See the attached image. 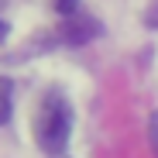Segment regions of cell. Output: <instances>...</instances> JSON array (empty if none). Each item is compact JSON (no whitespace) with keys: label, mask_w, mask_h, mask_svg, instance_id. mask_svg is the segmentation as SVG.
I'll return each mask as SVG.
<instances>
[{"label":"cell","mask_w":158,"mask_h":158,"mask_svg":"<svg viewBox=\"0 0 158 158\" xmlns=\"http://www.w3.org/2000/svg\"><path fill=\"white\" fill-rule=\"evenodd\" d=\"M7 31H10V28H7V21H0V41L7 38Z\"/></svg>","instance_id":"52a82bcc"},{"label":"cell","mask_w":158,"mask_h":158,"mask_svg":"<svg viewBox=\"0 0 158 158\" xmlns=\"http://www.w3.org/2000/svg\"><path fill=\"white\" fill-rule=\"evenodd\" d=\"M72 134V103L65 100L62 89H48L35 110V141L41 144L45 155L59 158L69 144Z\"/></svg>","instance_id":"6da1fadb"},{"label":"cell","mask_w":158,"mask_h":158,"mask_svg":"<svg viewBox=\"0 0 158 158\" xmlns=\"http://www.w3.org/2000/svg\"><path fill=\"white\" fill-rule=\"evenodd\" d=\"M144 24L148 28H158V0H151V7L144 10Z\"/></svg>","instance_id":"8992f818"},{"label":"cell","mask_w":158,"mask_h":158,"mask_svg":"<svg viewBox=\"0 0 158 158\" xmlns=\"http://www.w3.org/2000/svg\"><path fill=\"white\" fill-rule=\"evenodd\" d=\"M10 114H14V83L0 76V124H7Z\"/></svg>","instance_id":"3957f363"},{"label":"cell","mask_w":158,"mask_h":158,"mask_svg":"<svg viewBox=\"0 0 158 158\" xmlns=\"http://www.w3.org/2000/svg\"><path fill=\"white\" fill-rule=\"evenodd\" d=\"M100 31H103V28H100V21H96V17H89V14H72V17H65V24H62V31H59V35H62L65 45L79 48V45L93 41Z\"/></svg>","instance_id":"7a4b0ae2"},{"label":"cell","mask_w":158,"mask_h":158,"mask_svg":"<svg viewBox=\"0 0 158 158\" xmlns=\"http://www.w3.org/2000/svg\"><path fill=\"white\" fill-rule=\"evenodd\" d=\"M76 7H79V0H55V10H59L62 17H72Z\"/></svg>","instance_id":"5b68a950"},{"label":"cell","mask_w":158,"mask_h":158,"mask_svg":"<svg viewBox=\"0 0 158 158\" xmlns=\"http://www.w3.org/2000/svg\"><path fill=\"white\" fill-rule=\"evenodd\" d=\"M148 141H151V151H155V158H158V110L148 117Z\"/></svg>","instance_id":"277c9868"}]
</instances>
